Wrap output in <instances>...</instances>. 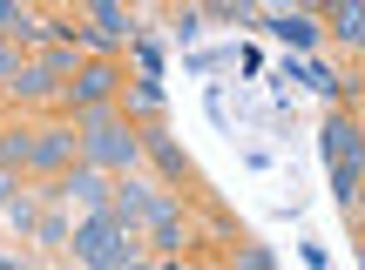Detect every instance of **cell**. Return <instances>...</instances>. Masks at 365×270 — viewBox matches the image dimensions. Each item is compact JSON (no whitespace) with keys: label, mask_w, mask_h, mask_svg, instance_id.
Segmentation results:
<instances>
[{"label":"cell","mask_w":365,"mask_h":270,"mask_svg":"<svg viewBox=\"0 0 365 270\" xmlns=\"http://www.w3.org/2000/svg\"><path fill=\"white\" fill-rule=\"evenodd\" d=\"M331 169H339V196H345L352 176H359V135L345 129V122H331Z\"/></svg>","instance_id":"1"}]
</instances>
